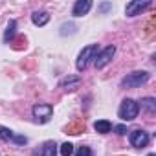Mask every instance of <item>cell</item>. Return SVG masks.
Returning <instances> with one entry per match:
<instances>
[{"mask_svg":"<svg viewBox=\"0 0 156 156\" xmlns=\"http://www.w3.org/2000/svg\"><path fill=\"white\" fill-rule=\"evenodd\" d=\"M149 77H151L149 72H143V70L132 72V73H129L127 77L121 79V88H138V87H141L149 81Z\"/></svg>","mask_w":156,"mask_h":156,"instance_id":"cell-1","label":"cell"},{"mask_svg":"<svg viewBox=\"0 0 156 156\" xmlns=\"http://www.w3.org/2000/svg\"><path fill=\"white\" fill-rule=\"evenodd\" d=\"M138 112H140V105H138L134 99L127 98V99L121 101L119 110H118V116H119L123 121H132V119L138 118Z\"/></svg>","mask_w":156,"mask_h":156,"instance_id":"cell-2","label":"cell"},{"mask_svg":"<svg viewBox=\"0 0 156 156\" xmlns=\"http://www.w3.org/2000/svg\"><path fill=\"white\" fill-rule=\"evenodd\" d=\"M98 51H99L98 44H88L87 48H83L81 53H79V57H77V62H75L77 70H79V72L87 70V66L90 64V61H94V57L98 55Z\"/></svg>","mask_w":156,"mask_h":156,"instance_id":"cell-3","label":"cell"},{"mask_svg":"<svg viewBox=\"0 0 156 156\" xmlns=\"http://www.w3.org/2000/svg\"><path fill=\"white\" fill-rule=\"evenodd\" d=\"M114 55H116V46H107L105 50L98 51V55L94 57V66H96L98 70L105 68V66H107L108 62H112Z\"/></svg>","mask_w":156,"mask_h":156,"instance_id":"cell-4","label":"cell"},{"mask_svg":"<svg viewBox=\"0 0 156 156\" xmlns=\"http://www.w3.org/2000/svg\"><path fill=\"white\" fill-rule=\"evenodd\" d=\"M31 114H33V118L39 123H46V121H50V118L53 114V107L51 105H46V103H39V105H35L31 108Z\"/></svg>","mask_w":156,"mask_h":156,"instance_id":"cell-5","label":"cell"},{"mask_svg":"<svg viewBox=\"0 0 156 156\" xmlns=\"http://www.w3.org/2000/svg\"><path fill=\"white\" fill-rule=\"evenodd\" d=\"M151 8V2L149 0H132V2H129L127 4V8H125V13H127V17H136V15H141L145 9H149Z\"/></svg>","mask_w":156,"mask_h":156,"instance_id":"cell-6","label":"cell"},{"mask_svg":"<svg viewBox=\"0 0 156 156\" xmlns=\"http://www.w3.org/2000/svg\"><path fill=\"white\" fill-rule=\"evenodd\" d=\"M149 140H151L149 132H145V130H141V129H136V130L130 132V145L136 147V149H143V147H147Z\"/></svg>","mask_w":156,"mask_h":156,"instance_id":"cell-7","label":"cell"},{"mask_svg":"<svg viewBox=\"0 0 156 156\" xmlns=\"http://www.w3.org/2000/svg\"><path fill=\"white\" fill-rule=\"evenodd\" d=\"M57 154V143L55 141H44L39 149L31 152V156H55Z\"/></svg>","mask_w":156,"mask_h":156,"instance_id":"cell-8","label":"cell"},{"mask_svg":"<svg viewBox=\"0 0 156 156\" xmlns=\"http://www.w3.org/2000/svg\"><path fill=\"white\" fill-rule=\"evenodd\" d=\"M79 85H81V77L79 75H68V77H64V79H61V83H59V87L62 90H66V92L77 90Z\"/></svg>","mask_w":156,"mask_h":156,"instance_id":"cell-9","label":"cell"},{"mask_svg":"<svg viewBox=\"0 0 156 156\" xmlns=\"http://www.w3.org/2000/svg\"><path fill=\"white\" fill-rule=\"evenodd\" d=\"M90 9H92V2H90V0H77V2L73 4L72 15H73V17H83V15H87Z\"/></svg>","mask_w":156,"mask_h":156,"instance_id":"cell-10","label":"cell"},{"mask_svg":"<svg viewBox=\"0 0 156 156\" xmlns=\"http://www.w3.org/2000/svg\"><path fill=\"white\" fill-rule=\"evenodd\" d=\"M48 20H50L48 11H35V13L31 15V22H33L35 26H46Z\"/></svg>","mask_w":156,"mask_h":156,"instance_id":"cell-11","label":"cell"},{"mask_svg":"<svg viewBox=\"0 0 156 156\" xmlns=\"http://www.w3.org/2000/svg\"><path fill=\"white\" fill-rule=\"evenodd\" d=\"M85 132V123L83 121H73L66 127V134H72V136H77V134H81Z\"/></svg>","mask_w":156,"mask_h":156,"instance_id":"cell-12","label":"cell"},{"mask_svg":"<svg viewBox=\"0 0 156 156\" xmlns=\"http://www.w3.org/2000/svg\"><path fill=\"white\" fill-rule=\"evenodd\" d=\"M94 129H96V132H99V134H107V132L112 130V123H110L108 119H99V121L94 123Z\"/></svg>","mask_w":156,"mask_h":156,"instance_id":"cell-13","label":"cell"},{"mask_svg":"<svg viewBox=\"0 0 156 156\" xmlns=\"http://www.w3.org/2000/svg\"><path fill=\"white\" fill-rule=\"evenodd\" d=\"M15 35H17V20H9L8 30H6V33H4V41H6V42H11V41L15 39Z\"/></svg>","mask_w":156,"mask_h":156,"instance_id":"cell-14","label":"cell"},{"mask_svg":"<svg viewBox=\"0 0 156 156\" xmlns=\"http://www.w3.org/2000/svg\"><path fill=\"white\" fill-rule=\"evenodd\" d=\"M140 103H141V108H145L149 114H154L156 112V99L154 98H143Z\"/></svg>","mask_w":156,"mask_h":156,"instance_id":"cell-15","label":"cell"},{"mask_svg":"<svg viewBox=\"0 0 156 156\" xmlns=\"http://www.w3.org/2000/svg\"><path fill=\"white\" fill-rule=\"evenodd\" d=\"M15 132L8 127H0V140H4V141H13L15 140Z\"/></svg>","mask_w":156,"mask_h":156,"instance_id":"cell-16","label":"cell"},{"mask_svg":"<svg viewBox=\"0 0 156 156\" xmlns=\"http://www.w3.org/2000/svg\"><path fill=\"white\" fill-rule=\"evenodd\" d=\"M11 48L13 50H22V48H26V37L24 35H19V37H15L13 41H11Z\"/></svg>","mask_w":156,"mask_h":156,"instance_id":"cell-17","label":"cell"},{"mask_svg":"<svg viewBox=\"0 0 156 156\" xmlns=\"http://www.w3.org/2000/svg\"><path fill=\"white\" fill-rule=\"evenodd\" d=\"M59 152H61V156H72V154H73V145L66 141V143H62V145H61Z\"/></svg>","mask_w":156,"mask_h":156,"instance_id":"cell-18","label":"cell"},{"mask_svg":"<svg viewBox=\"0 0 156 156\" xmlns=\"http://www.w3.org/2000/svg\"><path fill=\"white\" fill-rule=\"evenodd\" d=\"M73 156H94V154H92V149H90V147L81 145L79 149H77V151L73 152Z\"/></svg>","mask_w":156,"mask_h":156,"instance_id":"cell-19","label":"cell"},{"mask_svg":"<svg viewBox=\"0 0 156 156\" xmlns=\"http://www.w3.org/2000/svg\"><path fill=\"white\" fill-rule=\"evenodd\" d=\"M73 30H75V26H73V24H62V28H61V35L73 33Z\"/></svg>","mask_w":156,"mask_h":156,"instance_id":"cell-20","label":"cell"},{"mask_svg":"<svg viewBox=\"0 0 156 156\" xmlns=\"http://www.w3.org/2000/svg\"><path fill=\"white\" fill-rule=\"evenodd\" d=\"M114 130H116V134H119V136H123V134H127V127L125 125H116V127H112Z\"/></svg>","mask_w":156,"mask_h":156,"instance_id":"cell-21","label":"cell"},{"mask_svg":"<svg viewBox=\"0 0 156 156\" xmlns=\"http://www.w3.org/2000/svg\"><path fill=\"white\" fill-rule=\"evenodd\" d=\"M108 8H110V4H103V6H101V11H107Z\"/></svg>","mask_w":156,"mask_h":156,"instance_id":"cell-22","label":"cell"},{"mask_svg":"<svg viewBox=\"0 0 156 156\" xmlns=\"http://www.w3.org/2000/svg\"><path fill=\"white\" fill-rule=\"evenodd\" d=\"M147 156H156V154H154V152H151V154H147Z\"/></svg>","mask_w":156,"mask_h":156,"instance_id":"cell-23","label":"cell"}]
</instances>
